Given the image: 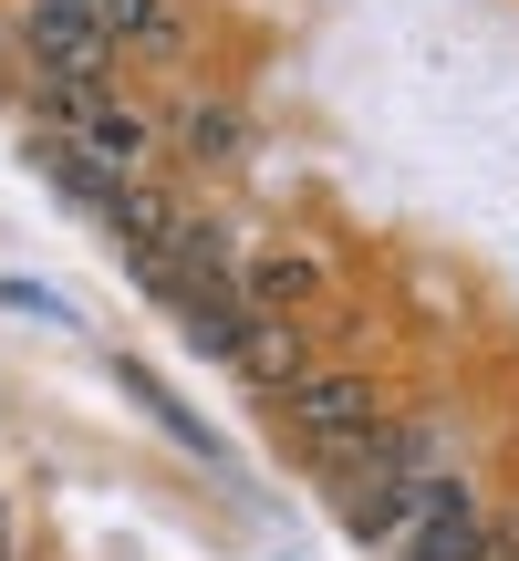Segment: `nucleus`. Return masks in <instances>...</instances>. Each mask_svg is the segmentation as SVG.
I'll list each match as a JSON object with an SVG mask.
<instances>
[{"mask_svg":"<svg viewBox=\"0 0 519 561\" xmlns=\"http://www.w3.org/2000/svg\"><path fill=\"white\" fill-rule=\"evenodd\" d=\"M280 426H291L322 468H354L364 447L384 437V396L354 375V364H322V375H291V385H280Z\"/></svg>","mask_w":519,"mask_h":561,"instance_id":"nucleus-1","label":"nucleus"},{"mask_svg":"<svg viewBox=\"0 0 519 561\" xmlns=\"http://www.w3.org/2000/svg\"><path fill=\"white\" fill-rule=\"evenodd\" d=\"M312 280H322L312 261H260V271H250V301H270V312H291V301H312Z\"/></svg>","mask_w":519,"mask_h":561,"instance_id":"nucleus-7","label":"nucleus"},{"mask_svg":"<svg viewBox=\"0 0 519 561\" xmlns=\"http://www.w3.org/2000/svg\"><path fill=\"white\" fill-rule=\"evenodd\" d=\"M187 157H229V146H240V115H229V104H187Z\"/></svg>","mask_w":519,"mask_h":561,"instance_id":"nucleus-8","label":"nucleus"},{"mask_svg":"<svg viewBox=\"0 0 519 561\" xmlns=\"http://www.w3.org/2000/svg\"><path fill=\"white\" fill-rule=\"evenodd\" d=\"M42 115H53V136H73V146H94L115 178H136L146 157H157V125L136 115V104L115 94V83H42Z\"/></svg>","mask_w":519,"mask_h":561,"instance_id":"nucleus-2","label":"nucleus"},{"mask_svg":"<svg viewBox=\"0 0 519 561\" xmlns=\"http://www.w3.org/2000/svg\"><path fill=\"white\" fill-rule=\"evenodd\" d=\"M32 167H42V178H53L73 208H94V219L125 198V187H136V178H115V167H104L94 146H73V136H32Z\"/></svg>","mask_w":519,"mask_h":561,"instance_id":"nucleus-4","label":"nucleus"},{"mask_svg":"<svg viewBox=\"0 0 519 561\" xmlns=\"http://www.w3.org/2000/svg\"><path fill=\"white\" fill-rule=\"evenodd\" d=\"M21 11H53V21H104V0H21Z\"/></svg>","mask_w":519,"mask_h":561,"instance_id":"nucleus-9","label":"nucleus"},{"mask_svg":"<svg viewBox=\"0 0 519 561\" xmlns=\"http://www.w3.org/2000/svg\"><path fill=\"white\" fill-rule=\"evenodd\" d=\"M395 551H405V561H488V551H499V520H488V500H478L468 479H437Z\"/></svg>","mask_w":519,"mask_h":561,"instance_id":"nucleus-3","label":"nucleus"},{"mask_svg":"<svg viewBox=\"0 0 519 561\" xmlns=\"http://www.w3.org/2000/svg\"><path fill=\"white\" fill-rule=\"evenodd\" d=\"M104 32H115L125 53H177L187 21H177V0H104Z\"/></svg>","mask_w":519,"mask_h":561,"instance_id":"nucleus-5","label":"nucleus"},{"mask_svg":"<svg viewBox=\"0 0 519 561\" xmlns=\"http://www.w3.org/2000/svg\"><path fill=\"white\" fill-rule=\"evenodd\" d=\"M125 396H136V405H146V416H157V426H166V437H177V447H198V458H219V447H208V426H198V416H187V405H177V396H166V385H146V375H136V364H125Z\"/></svg>","mask_w":519,"mask_h":561,"instance_id":"nucleus-6","label":"nucleus"}]
</instances>
